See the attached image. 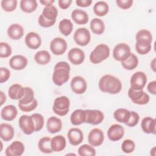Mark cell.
<instances>
[{
  "label": "cell",
  "mask_w": 156,
  "mask_h": 156,
  "mask_svg": "<svg viewBox=\"0 0 156 156\" xmlns=\"http://www.w3.org/2000/svg\"><path fill=\"white\" fill-rule=\"evenodd\" d=\"M98 86L101 91L111 94H118L122 89L120 80L111 74H105L101 77Z\"/></svg>",
  "instance_id": "6da1fadb"
},
{
  "label": "cell",
  "mask_w": 156,
  "mask_h": 156,
  "mask_svg": "<svg viewBox=\"0 0 156 156\" xmlns=\"http://www.w3.org/2000/svg\"><path fill=\"white\" fill-rule=\"evenodd\" d=\"M110 49L105 44H99L95 47L90 55V60L93 64H99L106 60L110 55Z\"/></svg>",
  "instance_id": "7a4b0ae2"
},
{
  "label": "cell",
  "mask_w": 156,
  "mask_h": 156,
  "mask_svg": "<svg viewBox=\"0 0 156 156\" xmlns=\"http://www.w3.org/2000/svg\"><path fill=\"white\" fill-rule=\"evenodd\" d=\"M69 106L70 101L69 98L65 96H62L54 99L52 110L56 115L63 116L68 113Z\"/></svg>",
  "instance_id": "3957f363"
},
{
  "label": "cell",
  "mask_w": 156,
  "mask_h": 156,
  "mask_svg": "<svg viewBox=\"0 0 156 156\" xmlns=\"http://www.w3.org/2000/svg\"><path fill=\"white\" fill-rule=\"evenodd\" d=\"M131 50L130 46L124 43L117 44L113 50V57L118 62H124L130 55Z\"/></svg>",
  "instance_id": "277c9868"
},
{
  "label": "cell",
  "mask_w": 156,
  "mask_h": 156,
  "mask_svg": "<svg viewBox=\"0 0 156 156\" xmlns=\"http://www.w3.org/2000/svg\"><path fill=\"white\" fill-rule=\"evenodd\" d=\"M128 96L132 102L138 105L147 104L150 100L149 94L143 90H135L130 88L128 91Z\"/></svg>",
  "instance_id": "5b68a950"
},
{
  "label": "cell",
  "mask_w": 156,
  "mask_h": 156,
  "mask_svg": "<svg viewBox=\"0 0 156 156\" xmlns=\"http://www.w3.org/2000/svg\"><path fill=\"white\" fill-rule=\"evenodd\" d=\"M147 82V76L144 72L137 71L132 74L130 79V88L135 90H143Z\"/></svg>",
  "instance_id": "8992f818"
},
{
  "label": "cell",
  "mask_w": 156,
  "mask_h": 156,
  "mask_svg": "<svg viewBox=\"0 0 156 156\" xmlns=\"http://www.w3.org/2000/svg\"><path fill=\"white\" fill-rule=\"evenodd\" d=\"M69 71L70 70L66 68H54L52 75L54 83L57 86H62L66 83L69 79Z\"/></svg>",
  "instance_id": "52a82bcc"
},
{
  "label": "cell",
  "mask_w": 156,
  "mask_h": 156,
  "mask_svg": "<svg viewBox=\"0 0 156 156\" xmlns=\"http://www.w3.org/2000/svg\"><path fill=\"white\" fill-rule=\"evenodd\" d=\"M73 38L74 41L79 46H87L90 41L91 34L90 31L85 27H80L75 31Z\"/></svg>",
  "instance_id": "ba28073f"
},
{
  "label": "cell",
  "mask_w": 156,
  "mask_h": 156,
  "mask_svg": "<svg viewBox=\"0 0 156 156\" xmlns=\"http://www.w3.org/2000/svg\"><path fill=\"white\" fill-rule=\"evenodd\" d=\"M49 48L52 53L55 55L63 54L67 49V42L61 37H55L50 43Z\"/></svg>",
  "instance_id": "9c48e42d"
},
{
  "label": "cell",
  "mask_w": 156,
  "mask_h": 156,
  "mask_svg": "<svg viewBox=\"0 0 156 156\" xmlns=\"http://www.w3.org/2000/svg\"><path fill=\"white\" fill-rule=\"evenodd\" d=\"M18 124L23 131L26 135H31L35 131V125L31 116L23 115L21 116L18 120Z\"/></svg>",
  "instance_id": "30bf717a"
},
{
  "label": "cell",
  "mask_w": 156,
  "mask_h": 156,
  "mask_svg": "<svg viewBox=\"0 0 156 156\" xmlns=\"http://www.w3.org/2000/svg\"><path fill=\"white\" fill-rule=\"evenodd\" d=\"M70 86L73 93L81 94L84 93L87 90V83L83 77L76 76L71 79Z\"/></svg>",
  "instance_id": "8fae6325"
},
{
  "label": "cell",
  "mask_w": 156,
  "mask_h": 156,
  "mask_svg": "<svg viewBox=\"0 0 156 156\" xmlns=\"http://www.w3.org/2000/svg\"><path fill=\"white\" fill-rule=\"evenodd\" d=\"M104 140L103 131L99 128H94L90 130L88 135V141L93 147L101 146Z\"/></svg>",
  "instance_id": "7c38bea8"
},
{
  "label": "cell",
  "mask_w": 156,
  "mask_h": 156,
  "mask_svg": "<svg viewBox=\"0 0 156 156\" xmlns=\"http://www.w3.org/2000/svg\"><path fill=\"white\" fill-rule=\"evenodd\" d=\"M86 119L85 122L93 125L101 124L104 119V113L99 110H85Z\"/></svg>",
  "instance_id": "4fadbf2b"
},
{
  "label": "cell",
  "mask_w": 156,
  "mask_h": 156,
  "mask_svg": "<svg viewBox=\"0 0 156 156\" xmlns=\"http://www.w3.org/2000/svg\"><path fill=\"white\" fill-rule=\"evenodd\" d=\"M124 135V127L119 124H114L110 126L107 130V136L112 141L120 140Z\"/></svg>",
  "instance_id": "5bb4252c"
},
{
  "label": "cell",
  "mask_w": 156,
  "mask_h": 156,
  "mask_svg": "<svg viewBox=\"0 0 156 156\" xmlns=\"http://www.w3.org/2000/svg\"><path fill=\"white\" fill-rule=\"evenodd\" d=\"M67 56L69 62L75 65L82 64L85 60L84 52L78 48H73L71 49L69 51Z\"/></svg>",
  "instance_id": "9a60e30c"
},
{
  "label": "cell",
  "mask_w": 156,
  "mask_h": 156,
  "mask_svg": "<svg viewBox=\"0 0 156 156\" xmlns=\"http://www.w3.org/2000/svg\"><path fill=\"white\" fill-rule=\"evenodd\" d=\"M25 150L24 144L20 141H13L5 149V154L7 156H20Z\"/></svg>",
  "instance_id": "2e32d148"
},
{
  "label": "cell",
  "mask_w": 156,
  "mask_h": 156,
  "mask_svg": "<svg viewBox=\"0 0 156 156\" xmlns=\"http://www.w3.org/2000/svg\"><path fill=\"white\" fill-rule=\"evenodd\" d=\"M9 63L11 68L20 71L26 67L28 63V60L24 55H15L10 58Z\"/></svg>",
  "instance_id": "e0dca14e"
},
{
  "label": "cell",
  "mask_w": 156,
  "mask_h": 156,
  "mask_svg": "<svg viewBox=\"0 0 156 156\" xmlns=\"http://www.w3.org/2000/svg\"><path fill=\"white\" fill-rule=\"evenodd\" d=\"M67 136L69 143L73 146L80 144L83 140V134L82 131L76 127L71 128L67 133Z\"/></svg>",
  "instance_id": "ac0fdd59"
},
{
  "label": "cell",
  "mask_w": 156,
  "mask_h": 156,
  "mask_svg": "<svg viewBox=\"0 0 156 156\" xmlns=\"http://www.w3.org/2000/svg\"><path fill=\"white\" fill-rule=\"evenodd\" d=\"M26 46L32 49H38L41 44V38L39 34L34 32H29L24 39Z\"/></svg>",
  "instance_id": "d6986e66"
},
{
  "label": "cell",
  "mask_w": 156,
  "mask_h": 156,
  "mask_svg": "<svg viewBox=\"0 0 156 156\" xmlns=\"http://www.w3.org/2000/svg\"><path fill=\"white\" fill-rule=\"evenodd\" d=\"M7 33L10 39L18 40L23 37L24 35V29L23 26L19 24H12L8 27Z\"/></svg>",
  "instance_id": "ffe728a7"
},
{
  "label": "cell",
  "mask_w": 156,
  "mask_h": 156,
  "mask_svg": "<svg viewBox=\"0 0 156 156\" xmlns=\"http://www.w3.org/2000/svg\"><path fill=\"white\" fill-rule=\"evenodd\" d=\"M143 131L146 133H156V119L149 116L144 117L141 123Z\"/></svg>",
  "instance_id": "44dd1931"
},
{
  "label": "cell",
  "mask_w": 156,
  "mask_h": 156,
  "mask_svg": "<svg viewBox=\"0 0 156 156\" xmlns=\"http://www.w3.org/2000/svg\"><path fill=\"white\" fill-rule=\"evenodd\" d=\"M15 130L11 124L1 123L0 124V137L4 141H10L14 136Z\"/></svg>",
  "instance_id": "7402d4cb"
},
{
  "label": "cell",
  "mask_w": 156,
  "mask_h": 156,
  "mask_svg": "<svg viewBox=\"0 0 156 156\" xmlns=\"http://www.w3.org/2000/svg\"><path fill=\"white\" fill-rule=\"evenodd\" d=\"M18 115V110L13 105H7L3 107L1 111V117L7 121L13 120Z\"/></svg>",
  "instance_id": "603a6c76"
},
{
  "label": "cell",
  "mask_w": 156,
  "mask_h": 156,
  "mask_svg": "<svg viewBox=\"0 0 156 156\" xmlns=\"http://www.w3.org/2000/svg\"><path fill=\"white\" fill-rule=\"evenodd\" d=\"M46 128L51 133H55L60 132L62 128V120L55 116L49 117L47 120Z\"/></svg>",
  "instance_id": "cb8c5ba5"
},
{
  "label": "cell",
  "mask_w": 156,
  "mask_h": 156,
  "mask_svg": "<svg viewBox=\"0 0 156 156\" xmlns=\"http://www.w3.org/2000/svg\"><path fill=\"white\" fill-rule=\"evenodd\" d=\"M24 94V87L18 83L12 85L8 90V95L13 100L21 99Z\"/></svg>",
  "instance_id": "d4e9b609"
},
{
  "label": "cell",
  "mask_w": 156,
  "mask_h": 156,
  "mask_svg": "<svg viewBox=\"0 0 156 156\" xmlns=\"http://www.w3.org/2000/svg\"><path fill=\"white\" fill-rule=\"evenodd\" d=\"M71 18L77 24H85L88 23L89 17L87 13L81 9H74L71 12Z\"/></svg>",
  "instance_id": "484cf974"
},
{
  "label": "cell",
  "mask_w": 156,
  "mask_h": 156,
  "mask_svg": "<svg viewBox=\"0 0 156 156\" xmlns=\"http://www.w3.org/2000/svg\"><path fill=\"white\" fill-rule=\"evenodd\" d=\"M66 145V139L63 135H56L51 138V146L53 152L62 151L65 148Z\"/></svg>",
  "instance_id": "4316f807"
},
{
  "label": "cell",
  "mask_w": 156,
  "mask_h": 156,
  "mask_svg": "<svg viewBox=\"0 0 156 156\" xmlns=\"http://www.w3.org/2000/svg\"><path fill=\"white\" fill-rule=\"evenodd\" d=\"M86 112L85 110L76 109L70 116L71 123L74 126H79L85 122Z\"/></svg>",
  "instance_id": "83f0119b"
},
{
  "label": "cell",
  "mask_w": 156,
  "mask_h": 156,
  "mask_svg": "<svg viewBox=\"0 0 156 156\" xmlns=\"http://www.w3.org/2000/svg\"><path fill=\"white\" fill-rule=\"evenodd\" d=\"M90 27L92 32L96 35H101L105 30L104 21L98 18H94L91 21Z\"/></svg>",
  "instance_id": "f1b7e54d"
},
{
  "label": "cell",
  "mask_w": 156,
  "mask_h": 156,
  "mask_svg": "<svg viewBox=\"0 0 156 156\" xmlns=\"http://www.w3.org/2000/svg\"><path fill=\"white\" fill-rule=\"evenodd\" d=\"M130 111L127 109L120 108L114 112L113 116L115 119L119 122L126 124L130 118Z\"/></svg>",
  "instance_id": "f546056e"
},
{
  "label": "cell",
  "mask_w": 156,
  "mask_h": 156,
  "mask_svg": "<svg viewBox=\"0 0 156 156\" xmlns=\"http://www.w3.org/2000/svg\"><path fill=\"white\" fill-rule=\"evenodd\" d=\"M151 42L146 40H136L135 50L140 55L147 54L151 50Z\"/></svg>",
  "instance_id": "4dcf8cb0"
},
{
  "label": "cell",
  "mask_w": 156,
  "mask_h": 156,
  "mask_svg": "<svg viewBox=\"0 0 156 156\" xmlns=\"http://www.w3.org/2000/svg\"><path fill=\"white\" fill-rule=\"evenodd\" d=\"M41 14L43 17L48 20H57V17L58 16V10L54 5L45 6Z\"/></svg>",
  "instance_id": "1f68e13d"
},
{
  "label": "cell",
  "mask_w": 156,
  "mask_h": 156,
  "mask_svg": "<svg viewBox=\"0 0 156 156\" xmlns=\"http://www.w3.org/2000/svg\"><path fill=\"white\" fill-rule=\"evenodd\" d=\"M51 59V54L46 50L39 51L34 55V60L35 62L41 65H44L49 63Z\"/></svg>",
  "instance_id": "d6a6232c"
},
{
  "label": "cell",
  "mask_w": 156,
  "mask_h": 156,
  "mask_svg": "<svg viewBox=\"0 0 156 156\" xmlns=\"http://www.w3.org/2000/svg\"><path fill=\"white\" fill-rule=\"evenodd\" d=\"M109 11L108 4L105 1H98L93 6V12L98 16H104Z\"/></svg>",
  "instance_id": "836d02e7"
},
{
  "label": "cell",
  "mask_w": 156,
  "mask_h": 156,
  "mask_svg": "<svg viewBox=\"0 0 156 156\" xmlns=\"http://www.w3.org/2000/svg\"><path fill=\"white\" fill-rule=\"evenodd\" d=\"M58 29L60 32L65 36H68L73 31V24L70 20L64 18L58 24Z\"/></svg>",
  "instance_id": "e575fe53"
},
{
  "label": "cell",
  "mask_w": 156,
  "mask_h": 156,
  "mask_svg": "<svg viewBox=\"0 0 156 156\" xmlns=\"http://www.w3.org/2000/svg\"><path fill=\"white\" fill-rule=\"evenodd\" d=\"M37 7L38 3L36 0H21L20 1V8L25 13L34 12Z\"/></svg>",
  "instance_id": "d590c367"
},
{
  "label": "cell",
  "mask_w": 156,
  "mask_h": 156,
  "mask_svg": "<svg viewBox=\"0 0 156 156\" xmlns=\"http://www.w3.org/2000/svg\"><path fill=\"white\" fill-rule=\"evenodd\" d=\"M121 63V65L125 69L130 71L137 67L138 65V58L136 55L131 53L130 56L126 60Z\"/></svg>",
  "instance_id": "8d00e7d4"
},
{
  "label": "cell",
  "mask_w": 156,
  "mask_h": 156,
  "mask_svg": "<svg viewBox=\"0 0 156 156\" xmlns=\"http://www.w3.org/2000/svg\"><path fill=\"white\" fill-rule=\"evenodd\" d=\"M51 138L49 136H44L40 139L38 143V146L40 151L44 154H51L53 151L51 146Z\"/></svg>",
  "instance_id": "74e56055"
},
{
  "label": "cell",
  "mask_w": 156,
  "mask_h": 156,
  "mask_svg": "<svg viewBox=\"0 0 156 156\" xmlns=\"http://www.w3.org/2000/svg\"><path fill=\"white\" fill-rule=\"evenodd\" d=\"M34 90L28 87H24V94L23 97L19 100L18 104L22 105H27L34 101Z\"/></svg>",
  "instance_id": "f35d334b"
},
{
  "label": "cell",
  "mask_w": 156,
  "mask_h": 156,
  "mask_svg": "<svg viewBox=\"0 0 156 156\" xmlns=\"http://www.w3.org/2000/svg\"><path fill=\"white\" fill-rule=\"evenodd\" d=\"M78 155L80 156H94L96 155V150L90 144H84L80 146L78 149Z\"/></svg>",
  "instance_id": "ab89813d"
},
{
  "label": "cell",
  "mask_w": 156,
  "mask_h": 156,
  "mask_svg": "<svg viewBox=\"0 0 156 156\" xmlns=\"http://www.w3.org/2000/svg\"><path fill=\"white\" fill-rule=\"evenodd\" d=\"M34 125H35V131L38 132L41 130L44 124V117L40 113H34L31 115Z\"/></svg>",
  "instance_id": "60d3db41"
},
{
  "label": "cell",
  "mask_w": 156,
  "mask_h": 156,
  "mask_svg": "<svg viewBox=\"0 0 156 156\" xmlns=\"http://www.w3.org/2000/svg\"><path fill=\"white\" fill-rule=\"evenodd\" d=\"M2 9L7 12L14 11L17 7L16 0H2L1 2Z\"/></svg>",
  "instance_id": "b9f144b4"
},
{
  "label": "cell",
  "mask_w": 156,
  "mask_h": 156,
  "mask_svg": "<svg viewBox=\"0 0 156 156\" xmlns=\"http://www.w3.org/2000/svg\"><path fill=\"white\" fill-rule=\"evenodd\" d=\"M135 149V143L130 139L124 140L121 144L122 151L126 154L132 152Z\"/></svg>",
  "instance_id": "7bdbcfd3"
},
{
  "label": "cell",
  "mask_w": 156,
  "mask_h": 156,
  "mask_svg": "<svg viewBox=\"0 0 156 156\" xmlns=\"http://www.w3.org/2000/svg\"><path fill=\"white\" fill-rule=\"evenodd\" d=\"M136 40H146L152 43V35L151 32L146 29H141L139 30L135 36Z\"/></svg>",
  "instance_id": "ee69618b"
},
{
  "label": "cell",
  "mask_w": 156,
  "mask_h": 156,
  "mask_svg": "<svg viewBox=\"0 0 156 156\" xmlns=\"http://www.w3.org/2000/svg\"><path fill=\"white\" fill-rule=\"evenodd\" d=\"M12 54L11 46L5 42L0 43V57L7 58Z\"/></svg>",
  "instance_id": "f6af8a7d"
},
{
  "label": "cell",
  "mask_w": 156,
  "mask_h": 156,
  "mask_svg": "<svg viewBox=\"0 0 156 156\" xmlns=\"http://www.w3.org/2000/svg\"><path fill=\"white\" fill-rule=\"evenodd\" d=\"M140 120V116L138 113L135 111H130V115L129 121L125 124L129 127H134L136 126Z\"/></svg>",
  "instance_id": "bcb514c9"
},
{
  "label": "cell",
  "mask_w": 156,
  "mask_h": 156,
  "mask_svg": "<svg viewBox=\"0 0 156 156\" xmlns=\"http://www.w3.org/2000/svg\"><path fill=\"white\" fill-rule=\"evenodd\" d=\"M19 108L24 112H31L36 108V107L38 105V102L35 99L33 102L30 103L29 104L27 105H22V104H18Z\"/></svg>",
  "instance_id": "7dc6e473"
},
{
  "label": "cell",
  "mask_w": 156,
  "mask_h": 156,
  "mask_svg": "<svg viewBox=\"0 0 156 156\" xmlns=\"http://www.w3.org/2000/svg\"><path fill=\"white\" fill-rule=\"evenodd\" d=\"M56 22V20L54 21H49L46 19H45L42 14H41L39 16L38 20V23L39 25L43 27H50L52 26Z\"/></svg>",
  "instance_id": "c3c4849f"
},
{
  "label": "cell",
  "mask_w": 156,
  "mask_h": 156,
  "mask_svg": "<svg viewBox=\"0 0 156 156\" xmlns=\"http://www.w3.org/2000/svg\"><path fill=\"white\" fill-rule=\"evenodd\" d=\"M10 76V72L9 69L4 67L0 68V83H2L9 80Z\"/></svg>",
  "instance_id": "681fc988"
},
{
  "label": "cell",
  "mask_w": 156,
  "mask_h": 156,
  "mask_svg": "<svg viewBox=\"0 0 156 156\" xmlns=\"http://www.w3.org/2000/svg\"><path fill=\"white\" fill-rule=\"evenodd\" d=\"M116 3L117 5L124 10L130 8L133 4L132 0H116Z\"/></svg>",
  "instance_id": "f907efd6"
},
{
  "label": "cell",
  "mask_w": 156,
  "mask_h": 156,
  "mask_svg": "<svg viewBox=\"0 0 156 156\" xmlns=\"http://www.w3.org/2000/svg\"><path fill=\"white\" fill-rule=\"evenodd\" d=\"M72 2V0H58V4L60 9L65 10L70 6Z\"/></svg>",
  "instance_id": "816d5d0a"
},
{
  "label": "cell",
  "mask_w": 156,
  "mask_h": 156,
  "mask_svg": "<svg viewBox=\"0 0 156 156\" xmlns=\"http://www.w3.org/2000/svg\"><path fill=\"white\" fill-rule=\"evenodd\" d=\"M147 91L152 94H156V81L153 80L150 82L147 85Z\"/></svg>",
  "instance_id": "f5cc1de1"
},
{
  "label": "cell",
  "mask_w": 156,
  "mask_h": 156,
  "mask_svg": "<svg viewBox=\"0 0 156 156\" xmlns=\"http://www.w3.org/2000/svg\"><path fill=\"white\" fill-rule=\"evenodd\" d=\"M92 3L91 0H76V4L77 6L80 7H89Z\"/></svg>",
  "instance_id": "db71d44e"
},
{
  "label": "cell",
  "mask_w": 156,
  "mask_h": 156,
  "mask_svg": "<svg viewBox=\"0 0 156 156\" xmlns=\"http://www.w3.org/2000/svg\"><path fill=\"white\" fill-rule=\"evenodd\" d=\"M66 68V69L70 70V65L66 62L61 61V62L57 63L54 66V68Z\"/></svg>",
  "instance_id": "11a10c76"
},
{
  "label": "cell",
  "mask_w": 156,
  "mask_h": 156,
  "mask_svg": "<svg viewBox=\"0 0 156 156\" xmlns=\"http://www.w3.org/2000/svg\"><path fill=\"white\" fill-rule=\"evenodd\" d=\"M54 2H55V0H40V2L45 6L52 5V4L54 3Z\"/></svg>",
  "instance_id": "9f6ffc18"
},
{
  "label": "cell",
  "mask_w": 156,
  "mask_h": 156,
  "mask_svg": "<svg viewBox=\"0 0 156 156\" xmlns=\"http://www.w3.org/2000/svg\"><path fill=\"white\" fill-rule=\"evenodd\" d=\"M6 101V96L2 91H0V102H1V106L3 105V104Z\"/></svg>",
  "instance_id": "6f0895ef"
},
{
  "label": "cell",
  "mask_w": 156,
  "mask_h": 156,
  "mask_svg": "<svg viewBox=\"0 0 156 156\" xmlns=\"http://www.w3.org/2000/svg\"><path fill=\"white\" fill-rule=\"evenodd\" d=\"M151 68L154 71H155V58H154L151 62Z\"/></svg>",
  "instance_id": "680465c9"
},
{
  "label": "cell",
  "mask_w": 156,
  "mask_h": 156,
  "mask_svg": "<svg viewBox=\"0 0 156 156\" xmlns=\"http://www.w3.org/2000/svg\"><path fill=\"white\" fill-rule=\"evenodd\" d=\"M1 149H0V152H1V151H2V141H1Z\"/></svg>",
  "instance_id": "91938a15"
}]
</instances>
